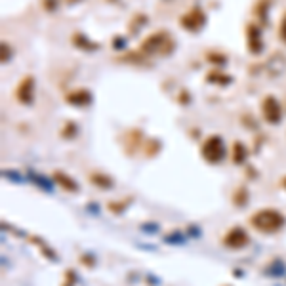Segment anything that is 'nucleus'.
<instances>
[{"label":"nucleus","instance_id":"1","mask_svg":"<svg viewBox=\"0 0 286 286\" xmlns=\"http://www.w3.org/2000/svg\"><path fill=\"white\" fill-rule=\"evenodd\" d=\"M284 216L280 214L275 208H262L256 214L250 216V225L256 231H260L263 235H273L284 227Z\"/></svg>","mask_w":286,"mask_h":286},{"label":"nucleus","instance_id":"2","mask_svg":"<svg viewBox=\"0 0 286 286\" xmlns=\"http://www.w3.org/2000/svg\"><path fill=\"white\" fill-rule=\"evenodd\" d=\"M175 42L174 39L170 37L168 31H157L151 32L145 40H141L139 44V52H141L145 57L149 56H170L174 52Z\"/></svg>","mask_w":286,"mask_h":286},{"label":"nucleus","instance_id":"3","mask_svg":"<svg viewBox=\"0 0 286 286\" xmlns=\"http://www.w3.org/2000/svg\"><path fill=\"white\" fill-rule=\"evenodd\" d=\"M200 155L208 164H220L225 159V145H223L222 135H210L200 145Z\"/></svg>","mask_w":286,"mask_h":286},{"label":"nucleus","instance_id":"4","mask_svg":"<svg viewBox=\"0 0 286 286\" xmlns=\"http://www.w3.org/2000/svg\"><path fill=\"white\" fill-rule=\"evenodd\" d=\"M206 21H208L206 14H204L202 8H199V6L191 8L189 12H185V14L180 17V25L189 32H199L200 29L206 25Z\"/></svg>","mask_w":286,"mask_h":286},{"label":"nucleus","instance_id":"5","mask_svg":"<svg viewBox=\"0 0 286 286\" xmlns=\"http://www.w3.org/2000/svg\"><path fill=\"white\" fill-rule=\"evenodd\" d=\"M262 115L267 124H278L282 120V105L275 95H265L263 97Z\"/></svg>","mask_w":286,"mask_h":286},{"label":"nucleus","instance_id":"6","mask_svg":"<svg viewBox=\"0 0 286 286\" xmlns=\"http://www.w3.org/2000/svg\"><path fill=\"white\" fill-rule=\"evenodd\" d=\"M16 97L21 105H32L34 103V77L27 75L19 80L16 88Z\"/></svg>","mask_w":286,"mask_h":286},{"label":"nucleus","instance_id":"7","mask_svg":"<svg viewBox=\"0 0 286 286\" xmlns=\"http://www.w3.org/2000/svg\"><path fill=\"white\" fill-rule=\"evenodd\" d=\"M246 46H248V52L254 54V56H260L263 52L262 27L258 23H252V21L246 25Z\"/></svg>","mask_w":286,"mask_h":286},{"label":"nucleus","instance_id":"8","mask_svg":"<svg viewBox=\"0 0 286 286\" xmlns=\"http://www.w3.org/2000/svg\"><path fill=\"white\" fill-rule=\"evenodd\" d=\"M248 242H250V237L242 227H231L223 237V246L231 248V250H240V248L246 246Z\"/></svg>","mask_w":286,"mask_h":286},{"label":"nucleus","instance_id":"9","mask_svg":"<svg viewBox=\"0 0 286 286\" xmlns=\"http://www.w3.org/2000/svg\"><path fill=\"white\" fill-rule=\"evenodd\" d=\"M65 101L73 107H86L92 103V92L86 88H79V90H73L65 95Z\"/></svg>","mask_w":286,"mask_h":286},{"label":"nucleus","instance_id":"10","mask_svg":"<svg viewBox=\"0 0 286 286\" xmlns=\"http://www.w3.org/2000/svg\"><path fill=\"white\" fill-rule=\"evenodd\" d=\"M73 44L77 48H80V50H84V52H95V50L99 48L97 42H92V40L86 39V37L80 34V32H75V34H73Z\"/></svg>","mask_w":286,"mask_h":286},{"label":"nucleus","instance_id":"11","mask_svg":"<svg viewBox=\"0 0 286 286\" xmlns=\"http://www.w3.org/2000/svg\"><path fill=\"white\" fill-rule=\"evenodd\" d=\"M206 80L208 82H212V84H220V86H227L231 80L229 75H225V73H222L220 69H214V71H210L206 75Z\"/></svg>","mask_w":286,"mask_h":286},{"label":"nucleus","instance_id":"12","mask_svg":"<svg viewBox=\"0 0 286 286\" xmlns=\"http://www.w3.org/2000/svg\"><path fill=\"white\" fill-rule=\"evenodd\" d=\"M246 157H248L246 145L242 141H235V145H233V162L235 164H242L246 160Z\"/></svg>","mask_w":286,"mask_h":286},{"label":"nucleus","instance_id":"13","mask_svg":"<svg viewBox=\"0 0 286 286\" xmlns=\"http://www.w3.org/2000/svg\"><path fill=\"white\" fill-rule=\"evenodd\" d=\"M54 180L57 182V185H61L65 191H77V183L73 182L71 177H67V175L63 174V172H54Z\"/></svg>","mask_w":286,"mask_h":286},{"label":"nucleus","instance_id":"14","mask_svg":"<svg viewBox=\"0 0 286 286\" xmlns=\"http://www.w3.org/2000/svg\"><path fill=\"white\" fill-rule=\"evenodd\" d=\"M90 180H92L94 185L101 187V189H109V187L113 185L111 177H107L105 174H90Z\"/></svg>","mask_w":286,"mask_h":286},{"label":"nucleus","instance_id":"15","mask_svg":"<svg viewBox=\"0 0 286 286\" xmlns=\"http://www.w3.org/2000/svg\"><path fill=\"white\" fill-rule=\"evenodd\" d=\"M267 10H269V0H260L256 4V16L262 19V23L267 21Z\"/></svg>","mask_w":286,"mask_h":286},{"label":"nucleus","instance_id":"16","mask_svg":"<svg viewBox=\"0 0 286 286\" xmlns=\"http://www.w3.org/2000/svg\"><path fill=\"white\" fill-rule=\"evenodd\" d=\"M278 39L282 44H286V12L280 17V23H278Z\"/></svg>","mask_w":286,"mask_h":286},{"label":"nucleus","instance_id":"17","mask_svg":"<svg viewBox=\"0 0 286 286\" xmlns=\"http://www.w3.org/2000/svg\"><path fill=\"white\" fill-rule=\"evenodd\" d=\"M206 59L210 61V63H214V65H223L227 59H225V56H220V54H208Z\"/></svg>","mask_w":286,"mask_h":286},{"label":"nucleus","instance_id":"18","mask_svg":"<svg viewBox=\"0 0 286 286\" xmlns=\"http://www.w3.org/2000/svg\"><path fill=\"white\" fill-rule=\"evenodd\" d=\"M75 132H77V124H75V122H67L63 130L65 137H67V135H75Z\"/></svg>","mask_w":286,"mask_h":286},{"label":"nucleus","instance_id":"19","mask_svg":"<svg viewBox=\"0 0 286 286\" xmlns=\"http://www.w3.org/2000/svg\"><path fill=\"white\" fill-rule=\"evenodd\" d=\"M42 6H44V10H48V12H54V10L57 8V0H42Z\"/></svg>","mask_w":286,"mask_h":286},{"label":"nucleus","instance_id":"20","mask_svg":"<svg viewBox=\"0 0 286 286\" xmlns=\"http://www.w3.org/2000/svg\"><path fill=\"white\" fill-rule=\"evenodd\" d=\"M10 59V46L6 42H2V63H6Z\"/></svg>","mask_w":286,"mask_h":286},{"label":"nucleus","instance_id":"21","mask_svg":"<svg viewBox=\"0 0 286 286\" xmlns=\"http://www.w3.org/2000/svg\"><path fill=\"white\" fill-rule=\"evenodd\" d=\"M282 187H284V189H286V177H284V180H282Z\"/></svg>","mask_w":286,"mask_h":286}]
</instances>
